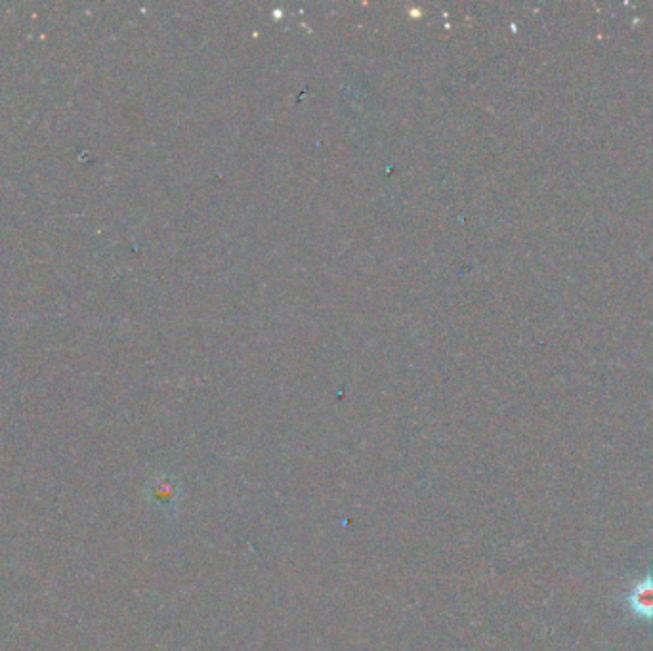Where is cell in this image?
I'll use <instances>...</instances> for the list:
<instances>
[{
    "mask_svg": "<svg viewBox=\"0 0 653 651\" xmlns=\"http://www.w3.org/2000/svg\"><path fill=\"white\" fill-rule=\"evenodd\" d=\"M625 606L632 617L642 623L653 625V573L648 571L638 579L625 596Z\"/></svg>",
    "mask_w": 653,
    "mask_h": 651,
    "instance_id": "6da1fadb",
    "label": "cell"
},
{
    "mask_svg": "<svg viewBox=\"0 0 653 651\" xmlns=\"http://www.w3.org/2000/svg\"><path fill=\"white\" fill-rule=\"evenodd\" d=\"M149 499L157 504L161 510L172 512V510H176V504L182 499V493L178 489V483L163 476V478H159L157 482H153V485H151Z\"/></svg>",
    "mask_w": 653,
    "mask_h": 651,
    "instance_id": "7a4b0ae2",
    "label": "cell"
}]
</instances>
